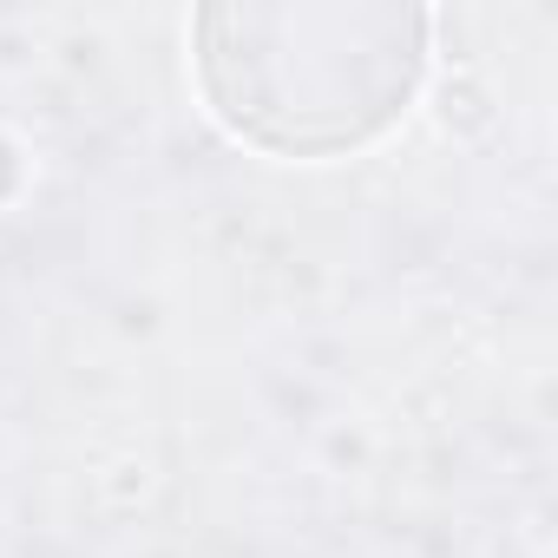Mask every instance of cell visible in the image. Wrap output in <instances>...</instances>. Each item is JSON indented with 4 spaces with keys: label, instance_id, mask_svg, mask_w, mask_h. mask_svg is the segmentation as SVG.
Instances as JSON below:
<instances>
[{
    "label": "cell",
    "instance_id": "1",
    "mask_svg": "<svg viewBox=\"0 0 558 558\" xmlns=\"http://www.w3.org/2000/svg\"><path fill=\"white\" fill-rule=\"evenodd\" d=\"M427 66L421 8H204L197 80L210 112L276 151L336 158L381 138Z\"/></svg>",
    "mask_w": 558,
    "mask_h": 558
}]
</instances>
